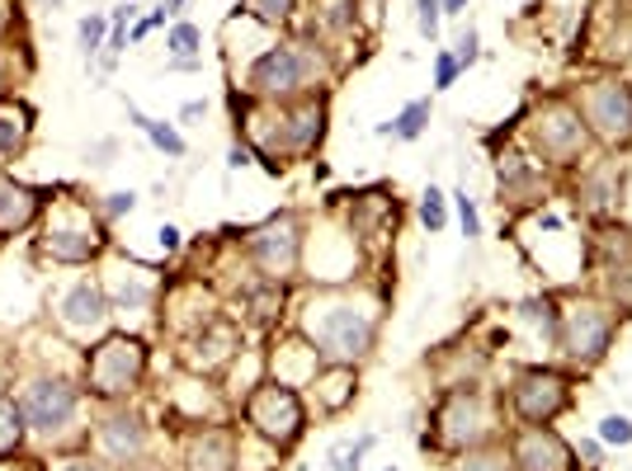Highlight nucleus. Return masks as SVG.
Segmentation results:
<instances>
[{"label": "nucleus", "mask_w": 632, "mask_h": 471, "mask_svg": "<svg viewBox=\"0 0 632 471\" xmlns=\"http://www.w3.org/2000/svg\"><path fill=\"white\" fill-rule=\"evenodd\" d=\"M109 307H113V302L105 297V288L86 278V283H76V288L62 297L57 321H62L66 330H76V335H90V330H99V326L109 321Z\"/></svg>", "instance_id": "f3484780"}, {"label": "nucleus", "mask_w": 632, "mask_h": 471, "mask_svg": "<svg viewBox=\"0 0 632 471\" xmlns=\"http://www.w3.org/2000/svg\"><path fill=\"white\" fill-rule=\"evenodd\" d=\"M156 29V20H152V14H146V20H138V24H132V43H142L146 39V33H152Z\"/></svg>", "instance_id": "a18cd8bd"}, {"label": "nucleus", "mask_w": 632, "mask_h": 471, "mask_svg": "<svg viewBox=\"0 0 632 471\" xmlns=\"http://www.w3.org/2000/svg\"><path fill=\"white\" fill-rule=\"evenodd\" d=\"M510 467L514 471H576V448L562 439L553 425H520L505 439Z\"/></svg>", "instance_id": "f8f14e48"}, {"label": "nucleus", "mask_w": 632, "mask_h": 471, "mask_svg": "<svg viewBox=\"0 0 632 471\" xmlns=\"http://www.w3.org/2000/svg\"><path fill=\"white\" fill-rule=\"evenodd\" d=\"M510 410L520 425H553L557 415L571 410V382L557 368H520L510 382Z\"/></svg>", "instance_id": "6e6552de"}, {"label": "nucleus", "mask_w": 632, "mask_h": 471, "mask_svg": "<svg viewBox=\"0 0 632 471\" xmlns=\"http://www.w3.org/2000/svg\"><path fill=\"white\" fill-rule=\"evenodd\" d=\"M57 471H105V462H95V458H86V452H80V458H66Z\"/></svg>", "instance_id": "ea45409f"}, {"label": "nucleus", "mask_w": 632, "mask_h": 471, "mask_svg": "<svg viewBox=\"0 0 632 471\" xmlns=\"http://www.w3.org/2000/svg\"><path fill=\"white\" fill-rule=\"evenodd\" d=\"M24 410H20V396H10V392H0V462L10 458V452H20L24 443Z\"/></svg>", "instance_id": "b1692460"}, {"label": "nucleus", "mask_w": 632, "mask_h": 471, "mask_svg": "<svg viewBox=\"0 0 632 471\" xmlns=\"http://www.w3.org/2000/svg\"><path fill=\"white\" fill-rule=\"evenodd\" d=\"M165 47H171V57H204V29L179 20L171 24V39H165Z\"/></svg>", "instance_id": "393cba45"}, {"label": "nucleus", "mask_w": 632, "mask_h": 471, "mask_svg": "<svg viewBox=\"0 0 632 471\" xmlns=\"http://www.w3.org/2000/svg\"><path fill=\"white\" fill-rule=\"evenodd\" d=\"M382 471H396V467H382Z\"/></svg>", "instance_id": "3c124183"}, {"label": "nucleus", "mask_w": 632, "mask_h": 471, "mask_svg": "<svg viewBox=\"0 0 632 471\" xmlns=\"http://www.w3.org/2000/svg\"><path fill=\"white\" fill-rule=\"evenodd\" d=\"M448 198H454V208H458L462 236H468V241H477V236H481V217H477V204L468 198V189H458V194H448Z\"/></svg>", "instance_id": "473e14b6"}, {"label": "nucleus", "mask_w": 632, "mask_h": 471, "mask_svg": "<svg viewBox=\"0 0 632 471\" xmlns=\"http://www.w3.org/2000/svg\"><path fill=\"white\" fill-rule=\"evenodd\" d=\"M439 20H444V10H439V0H415V24H421V33L429 43L439 39Z\"/></svg>", "instance_id": "f704fd0d"}, {"label": "nucleus", "mask_w": 632, "mask_h": 471, "mask_svg": "<svg viewBox=\"0 0 632 471\" xmlns=\"http://www.w3.org/2000/svg\"><path fill=\"white\" fill-rule=\"evenodd\" d=\"M20 410H24V425L39 434V439L62 443L80 415V386L66 377H33L20 392Z\"/></svg>", "instance_id": "0eeeda50"}, {"label": "nucleus", "mask_w": 632, "mask_h": 471, "mask_svg": "<svg viewBox=\"0 0 632 471\" xmlns=\"http://www.w3.org/2000/svg\"><path fill=\"white\" fill-rule=\"evenodd\" d=\"M439 10L444 14H462V10H468V0H439Z\"/></svg>", "instance_id": "49530a36"}, {"label": "nucleus", "mask_w": 632, "mask_h": 471, "mask_svg": "<svg viewBox=\"0 0 632 471\" xmlns=\"http://www.w3.org/2000/svg\"><path fill=\"white\" fill-rule=\"evenodd\" d=\"M595 439H600L604 448H632V415H604L600 425H595Z\"/></svg>", "instance_id": "cd10ccee"}, {"label": "nucleus", "mask_w": 632, "mask_h": 471, "mask_svg": "<svg viewBox=\"0 0 632 471\" xmlns=\"http://www.w3.org/2000/svg\"><path fill=\"white\" fill-rule=\"evenodd\" d=\"M326 132V99L303 95L284 105V156H312Z\"/></svg>", "instance_id": "2eb2a0df"}, {"label": "nucleus", "mask_w": 632, "mask_h": 471, "mask_svg": "<svg viewBox=\"0 0 632 471\" xmlns=\"http://www.w3.org/2000/svg\"><path fill=\"white\" fill-rule=\"evenodd\" d=\"M6 99H10V95H6V72H0V105H6Z\"/></svg>", "instance_id": "8fccbe9b"}, {"label": "nucleus", "mask_w": 632, "mask_h": 471, "mask_svg": "<svg viewBox=\"0 0 632 471\" xmlns=\"http://www.w3.org/2000/svg\"><path fill=\"white\" fill-rule=\"evenodd\" d=\"M458 471H514V467H510V452H505V448L481 443V448H472V452H462Z\"/></svg>", "instance_id": "a878e982"}, {"label": "nucleus", "mask_w": 632, "mask_h": 471, "mask_svg": "<svg viewBox=\"0 0 632 471\" xmlns=\"http://www.w3.org/2000/svg\"><path fill=\"white\" fill-rule=\"evenodd\" d=\"M198 66H204V57H171L165 72H198Z\"/></svg>", "instance_id": "79ce46f5"}, {"label": "nucleus", "mask_w": 632, "mask_h": 471, "mask_svg": "<svg viewBox=\"0 0 632 471\" xmlns=\"http://www.w3.org/2000/svg\"><path fill=\"white\" fill-rule=\"evenodd\" d=\"M39 250L53 264H90L99 250H105V236H99V227L90 222V217H53L47 222V231H43V241H39Z\"/></svg>", "instance_id": "ddd939ff"}, {"label": "nucleus", "mask_w": 632, "mask_h": 471, "mask_svg": "<svg viewBox=\"0 0 632 471\" xmlns=\"http://www.w3.org/2000/svg\"><path fill=\"white\" fill-rule=\"evenodd\" d=\"M189 349H204V353H189V368L194 373H218V368H227L231 359H237V349H241V330L222 321V316H213L208 326H198L194 330V344Z\"/></svg>", "instance_id": "dca6fc26"}, {"label": "nucleus", "mask_w": 632, "mask_h": 471, "mask_svg": "<svg viewBox=\"0 0 632 471\" xmlns=\"http://www.w3.org/2000/svg\"><path fill=\"white\" fill-rule=\"evenodd\" d=\"M369 448H373V434H363V439L349 443V448H336V452H330V471H359Z\"/></svg>", "instance_id": "2f4dec72"}, {"label": "nucleus", "mask_w": 632, "mask_h": 471, "mask_svg": "<svg viewBox=\"0 0 632 471\" xmlns=\"http://www.w3.org/2000/svg\"><path fill=\"white\" fill-rule=\"evenodd\" d=\"M609 307H619L632 316V264L609 269Z\"/></svg>", "instance_id": "7c9ffc66"}, {"label": "nucleus", "mask_w": 632, "mask_h": 471, "mask_svg": "<svg viewBox=\"0 0 632 471\" xmlns=\"http://www.w3.org/2000/svg\"><path fill=\"white\" fill-rule=\"evenodd\" d=\"M421 222H425L429 231H444V227H448V194L435 189V184H429V189L421 194Z\"/></svg>", "instance_id": "c756f323"}, {"label": "nucleus", "mask_w": 632, "mask_h": 471, "mask_svg": "<svg viewBox=\"0 0 632 471\" xmlns=\"http://www.w3.org/2000/svg\"><path fill=\"white\" fill-rule=\"evenodd\" d=\"M297 335L322 363H363L378 344V307L345 288H316L297 311Z\"/></svg>", "instance_id": "f257e3e1"}, {"label": "nucleus", "mask_w": 632, "mask_h": 471, "mask_svg": "<svg viewBox=\"0 0 632 471\" xmlns=\"http://www.w3.org/2000/svg\"><path fill=\"white\" fill-rule=\"evenodd\" d=\"M33 138V109L24 99H6L0 105V161H14Z\"/></svg>", "instance_id": "412c9836"}, {"label": "nucleus", "mask_w": 632, "mask_h": 471, "mask_svg": "<svg viewBox=\"0 0 632 471\" xmlns=\"http://www.w3.org/2000/svg\"><path fill=\"white\" fill-rule=\"evenodd\" d=\"M312 386H316V396H322V410L340 415L349 401L359 396V373L349 363H322V368H316V377H312Z\"/></svg>", "instance_id": "aec40b11"}, {"label": "nucleus", "mask_w": 632, "mask_h": 471, "mask_svg": "<svg viewBox=\"0 0 632 471\" xmlns=\"http://www.w3.org/2000/svg\"><path fill=\"white\" fill-rule=\"evenodd\" d=\"M146 377V344L138 335H105L86 353V392L95 401H128Z\"/></svg>", "instance_id": "20e7f679"}, {"label": "nucleus", "mask_w": 632, "mask_h": 471, "mask_svg": "<svg viewBox=\"0 0 632 471\" xmlns=\"http://www.w3.org/2000/svg\"><path fill=\"white\" fill-rule=\"evenodd\" d=\"M454 57H458V66H462V72H468V66L481 57V47H477V29H472V24L462 29V39H458V53H454Z\"/></svg>", "instance_id": "c9c22d12"}, {"label": "nucleus", "mask_w": 632, "mask_h": 471, "mask_svg": "<svg viewBox=\"0 0 632 471\" xmlns=\"http://www.w3.org/2000/svg\"><path fill=\"white\" fill-rule=\"evenodd\" d=\"M109 24H113V29H128V24H138V6H132V0H123V6H113Z\"/></svg>", "instance_id": "58836bf2"}, {"label": "nucleus", "mask_w": 632, "mask_h": 471, "mask_svg": "<svg viewBox=\"0 0 632 471\" xmlns=\"http://www.w3.org/2000/svg\"><path fill=\"white\" fill-rule=\"evenodd\" d=\"M185 471H241L237 439L227 429H194L185 443Z\"/></svg>", "instance_id": "a211bd4d"}, {"label": "nucleus", "mask_w": 632, "mask_h": 471, "mask_svg": "<svg viewBox=\"0 0 632 471\" xmlns=\"http://www.w3.org/2000/svg\"><path fill=\"white\" fill-rule=\"evenodd\" d=\"M128 118H132V128L146 132V138H152V146H156V151H165V156H171V161H179V156H185V151H189V142L179 138V132H175L171 123H165V118H146L138 105H128Z\"/></svg>", "instance_id": "5701e85b"}, {"label": "nucleus", "mask_w": 632, "mask_h": 471, "mask_svg": "<svg viewBox=\"0 0 632 471\" xmlns=\"http://www.w3.org/2000/svg\"><path fill=\"white\" fill-rule=\"evenodd\" d=\"M613 335H619V311L600 297H567L557 307V349L580 368L604 363Z\"/></svg>", "instance_id": "7ed1b4c3"}, {"label": "nucleus", "mask_w": 632, "mask_h": 471, "mask_svg": "<svg viewBox=\"0 0 632 471\" xmlns=\"http://www.w3.org/2000/svg\"><path fill=\"white\" fill-rule=\"evenodd\" d=\"M322 76H326V57L312 43H274L246 72V95L270 99V105H293L303 95H316Z\"/></svg>", "instance_id": "f03ea898"}, {"label": "nucleus", "mask_w": 632, "mask_h": 471, "mask_svg": "<svg viewBox=\"0 0 632 471\" xmlns=\"http://www.w3.org/2000/svg\"><path fill=\"white\" fill-rule=\"evenodd\" d=\"M204 113H208V99H189V105L179 109V118H185V123H189V118H204Z\"/></svg>", "instance_id": "c03bdc74"}, {"label": "nucleus", "mask_w": 632, "mask_h": 471, "mask_svg": "<svg viewBox=\"0 0 632 471\" xmlns=\"http://www.w3.org/2000/svg\"><path fill=\"white\" fill-rule=\"evenodd\" d=\"M600 452H604V443H600V439H586V443L576 448V458H586V462H600Z\"/></svg>", "instance_id": "37998d69"}, {"label": "nucleus", "mask_w": 632, "mask_h": 471, "mask_svg": "<svg viewBox=\"0 0 632 471\" xmlns=\"http://www.w3.org/2000/svg\"><path fill=\"white\" fill-rule=\"evenodd\" d=\"M246 250H251V260L260 264L264 278L284 283V278L297 274V264H303V227H297L293 212H279V217H270V222H260L251 231Z\"/></svg>", "instance_id": "9d476101"}, {"label": "nucleus", "mask_w": 632, "mask_h": 471, "mask_svg": "<svg viewBox=\"0 0 632 471\" xmlns=\"http://www.w3.org/2000/svg\"><path fill=\"white\" fill-rule=\"evenodd\" d=\"M251 156H255V151L246 146V142H237V146L227 151V165H231V171H241V165H251Z\"/></svg>", "instance_id": "a19ab883"}, {"label": "nucleus", "mask_w": 632, "mask_h": 471, "mask_svg": "<svg viewBox=\"0 0 632 471\" xmlns=\"http://www.w3.org/2000/svg\"><path fill=\"white\" fill-rule=\"evenodd\" d=\"M241 415H246V429H251L260 443H270L274 452L293 448L297 439H303V429H307V410H303L297 386H284L274 377L246 392Z\"/></svg>", "instance_id": "39448f33"}, {"label": "nucleus", "mask_w": 632, "mask_h": 471, "mask_svg": "<svg viewBox=\"0 0 632 471\" xmlns=\"http://www.w3.org/2000/svg\"><path fill=\"white\" fill-rule=\"evenodd\" d=\"M105 43H109V14H86V20H80V53L99 57Z\"/></svg>", "instance_id": "c85d7f7f"}, {"label": "nucleus", "mask_w": 632, "mask_h": 471, "mask_svg": "<svg viewBox=\"0 0 632 471\" xmlns=\"http://www.w3.org/2000/svg\"><path fill=\"white\" fill-rule=\"evenodd\" d=\"M580 118H586L590 138H600L609 146H623L632 142V86H623L619 76H600L590 80L576 99Z\"/></svg>", "instance_id": "1a4fd4ad"}, {"label": "nucleus", "mask_w": 632, "mask_h": 471, "mask_svg": "<svg viewBox=\"0 0 632 471\" xmlns=\"http://www.w3.org/2000/svg\"><path fill=\"white\" fill-rule=\"evenodd\" d=\"M458 72H462L458 57L448 53V47H439V53H435V90H454L458 86Z\"/></svg>", "instance_id": "72a5a7b5"}, {"label": "nucleus", "mask_w": 632, "mask_h": 471, "mask_svg": "<svg viewBox=\"0 0 632 471\" xmlns=\"http://www.w3.org/2000/svg\"><path fill=\"white\" fill-rule=\"evenodd\" d=\"M39 208H43L39 189H29V184H20L14 175L0 171V236H14V231L33 227Z\"/></svg>", "instance_id": "6ab92c4d"}, {"label": "nucleus", "mask_w": 632, "mask_h": 471, "mask_svg": "<svg viewBox=\"0 0 632 471\" xmlns=\"http://www.w3.org/2000/svg\"><path fill=\"white\" fill-rule=\"evenodd\" d=\"M156 241H161V250H165V255H175V250L185 245V236H179V227H171V222H165V227L156 231Z\"/></svg>", "instance_id": "4c0bfd02"}, {"label": "nucleus", "mask_w": 632, "mask_h": 471, "mask_svg": "<svg viewBox=\"0 0 632 471\" xmlns=\"http://www.w3.org/2000/svg\"><path fill=\"white\" fill-rule=\"evenodd\" d=\"M6 24H10V0H0V33H6Z\"/></svg>", "instance_id": "09e8293b"}, {"label": "nucleus", "mask_w": 632, "mask_h": 471, "mask_svg": "<svg viewBox=\"0 0 632 471\" xmlns=\"http://www.w3.org/2000/svg\"><path fill=\"white\" fill-rule=\"evenodd\" d=\"M534 142H538V151L547 161L567 165L586 151L590 128H586V118H580V109L571 105V99H547V105L534 113Z\"/></svg>", "instance_id": "9b49d317"}, {"label": "nucleus", "mask_w": 632, "mask_h": 471, "mask_svg": "<svg viewBox=\"0 0 632 471\" xmlns=\"http://www.w3.org/2000/svg\"><path fill=\"white\" fill-rule=\"evenodd\" d=\"M132 208H138V194H109V204L99 208V212H105L109 222H119V217H123V212H132Z\"/></svg>", "instance_id": "e433bc0d"}, {"label": "nucleus", "mask_w": 632, "mask_h": 471, "mask_svg": "<svg viewBox=\"0 0 632 471\" xmlns=\"http://www.w3.org/2000/svg\"><path fill=\"white\" fill-rule=\"evenodd\" d=\"M95 443L99 452H105L109 462H142L146 458V443H152V429H146V419L142 415H132V410H113L105 415V425L95 429Z\"/></svg>", "instance_id": "4468645a"}, {"label": "nucleus", "mask_w": 632, "mask_h": 471, "mask_svg": "<svg viewBox=\"0 0 632 471\" xmlns=\"http://www.w3.org/2000/svg\"><path fill=\"white\" fill-rule=\"evenodd\" d=\"M161 10L165 14H179V10H185V0H161Z\"/></svg>", "instance_id": "de8ad7c7"}, {"label": "nucleus", "mask_w": 632, "mask_h": 471, "mask_svg": "<svg viewBox=\"0 0 632 471\" xmlns=\"http://www.w3.org/2000/svg\"><path fill=\"white\" fill-rule=\"evenodd\" d=\"M237 10H246L260 24H288L293 10H297V0H241Z\"/></svg>", "instance_id": "bb28decb"}, {"label": "nucleus", "mask_w": 632, "mask_h": 471, "mask_svg": "<svg viewBox=\"0 0 632 471\" xmlns=\"http://www.w3.org/2000/svg\"><path fill=\"white\" fill-rule=\"evenodd\" d=\"M491 439V410L481 401L477 386H448L439 410H435V425H429V439L425 448H439L448 458H462Z\"/></svg>", "instance_id": "423d86ee"}, {"label": "nucleus", "mask_w": 632, "mask_h": 471, "mask_svg": "<svg viewBox=\"0 0 632 471\" xmlns=\"http://www.w3.org/2000/svg\"><path fill=\"white\" fill-rule=\"evenodd\" d=\"M429 113H435V105L429 99H411V105L392 118V123H378V138H392V142H415L421 132L429 128Z\"/></svg>", "instance_id": "4be33fe9"}]
</instances>
